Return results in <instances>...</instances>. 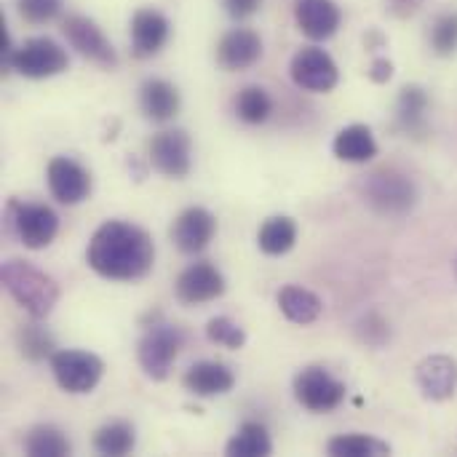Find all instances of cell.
I'll return each mask as SVG.
<instances>
[{
  "label": "cell",
  "instance_id": "33",
  "mask_svg": "<svg viewBox=\"0 0 457 457\" xmlns=\"http://www.w3.org/2000/svg\"><path fill=\"white\" fill-rule=\"evenodd\" d=\"M16 8H19L24 21L46 24L62 11V0H16Z\"/></svg>",
  "mask_w": 457,
  "mask_h": 457
},
{
  "label": "cell",
  "instance_id": "3",
  "mask_svg": "<svg viewBox=\"0 0 457 457\" xmlns=\"http://www.w3.org/2000/svg\"><path fill=\"white\" fill-rule=\"evenodd\" d=\"M364 201L383 217H404L418 201L415 182L396 169H378L364 182Z\"/></svg>",
  "mask_w": 457,
  "mask_h": 457
},
{
  "label": "cell",
  "instance_id": "10",
  "mask_svg": "<svg viewBox=\"0 0 457 457\" xmlns=\"http://www.w3.org/2000/svg\"><path fill=\"white\" fill-rule=\"evenodd\" d=\"M289 72H292V80H295L300 88L313 91V94H327V91H332V88L337 86V80H340V72H337L335 59H332L324 48H316V46L300 48V51L292 56Z\"/></svg>",
  "mask_w": 457,
  "mask_h": 457
},
{
  "label": "cell",
  "instance_id": "24",
  "mask_svg": "<svg viewBox=\"0 0 457 457\" xmlns=\"http://www.w3.org/2000/svg\"><path fill=\"white\" fill-rule=\"evenodd\" d=\"M225 453L230 457H265L273 453V442L268 436V428L262 423H244L238 434L228 442Z\"/></svg>",
  "mask_w": 457,
  "mask_h": 457
},
{
  "label": "cell",
  "instance_id": "8",
  "mask_svg": "<svg viewBox=\"0 0 457 457\" xmlns=\"http://www.w3.org/2000/svg\"><path fill=\"white\" fill-rule=\"evenodd\" d=\"M295 399L308 412H332L345 402V386L324 367H308L295 378Z\"/></svg>",
  "mask_w": 457,
  "mask_h": 457
},
{
  "label": "cell",
  "instance_id": "30",
  "mask_svg": "<svg viewBox=\"0 0 457 457\" xmlns=\"http://www.w3.org/2000/svg\"><path fill=\"white\" fill-rule=\"evenodd\" d=\"M16 345H19V353L27 361H43V359H51L54 356V337L40 324L21 327L16 332Z\"/></svg>",
  "mask_w": 457,
  "mask_h": 457
},
{
  "label": "cell",
  "instance_id": "5",
  "mask_svg": "<svg viewBox=\"0 0 457 457\" xmlns=\"http://www.w3.org/2000/svg\"><path fill=\"white\" fill-rule=\"evenodd\" d=\"M51 372L62 391L91 394L104 375V364L99 356L86 351H56L51 356Z\"/></svg>",
  "mask_w": 457,
  "mask_h": 457
},
{
  "label": "cell",
  "instance_id": "18",
  "mask_svg": "<svg viewBox=\"0 0 457 457\" xmlns=\"http://www.w3.org/2000/svg\"><path fill=\"white\" fill-rule=\"evenodd\" d=\"M295 21L311 40H327L340 27V8L332 0H297Z\"/></svg>",
  "mask_w": 457,
  "mask_h": 457
},
{
  "label": "cell",
  "instance_id": "6",
  "mask_svg": "<svg viewBox=\"0 0 457 457\" xmlns=\"http://www.w3.org/2000/svg\"><path fill=\"white\" fill-rule=\"evenodd\" d=\"M8 222L27 249H46L59 233V217L46 204H8Z\"/></svg>",
  "mask_w": 457,
  "mask_h": 457
},
{
  "label": "cell",
  "instance_id": "2",
  "mask_svg": "<svg viewBox=\"0 0 457 457\" xmlns=\"http://www.w3.org/2000/svg\"><path fill=\"white\" fill-rule=\"evenodd\" d=\"M0 281L5 292L16 300V305L24 308L35 321L46 319L59 303L56 281L24 260H8L0 268Z\"/></svg>",
  "mask_w": 457,
  "mask_h": 457
},
{
  "label": "cell",
  "instance_id": "4",
  "mask_svg": "<svg viewBox=\"0 0 457 457\" xmlns=\"http://www.w3.org/2000/svg\"><path fill=\"white\" fill-rule=\"evenodd\" d=\"M5 64L24 78L43 80V78H54V75L64 72L70 59H67V51L56 40L29 37L27 43L13 48V54L5 59Z\"/></svg>",
  "mask_w": 457,
  "mask_h": 457
},
{
  "label": "cell",
  "instance_id": "29",
  "mask_svg": "<svg viewBox=\"0 0 457 457\" xmlns=\"http://www.w3.org/2000/svg\"><path fill=\"white\" fill-rule=\"evenodd\" d=\"M236 112L244 123H252V126H260L270 118L273 112V102L268 96L265 88L260 86H246L238 96H236Z\"/></svg>",
  "mask_w": 457,
  "mask_h": 457
},
{
  "label": "cell",
  "instance_id": "12",
  "mask_svg": "<svg viewBox=\"0 0 457 457\" xmlns=\"http://www.w3.org/2000/svg\"><path fill=\"white\" fill-rule=\"evenodd\" d=\"M46 179H48L51 195L64 206H75V204L86 201L91 193V174L78 161L64 158V155H59L48 163Z\"/></svg>",
  "mask_w": 457,
  "mask_h": 457
},
{
  "label": "cell",
  "instance_id": "17",
  "mask_svg": "<svg viewBox=\"0 0 457 457\" xmlns=\"http://www.w3.org/2000/svg\"><path fill=\"white\" fill-rule=\"evenodd\" d=\"M262 56V40L254 29L236 27L222 35L217 46V62L225 70H246Z\"/></svg>",
  "mask_w": 457,
  "mask_h": 457
},
{
  "label": "cell",
  "instance_id": "31",
  "mask_svg": "<svg viewBox=\"0 0 457 457\" xmlns=\"http://www.w3.org/2000/svg\"><path fill=\"white\" fill-rule=\"evenodd\" d=\"M206 337L214 343V345H222V348H230V351H238L246 345V332L244 327H238L233 319L228 316H217L206 324Z\"/></svg>",
  "mask_w": 457,
  "mask_h": 457
},
{
  "label": "cell",
  "instance_id": "25",
  "mask_svg": "<svg viewBox=\"0 0 457 457\" xmlns=\"http://www.w3.org/2000/svg\"><path fill=\"white\" fill-rule=\"evenodd\" d=\"M426 112H428V94L420 86H407L399 94L396 102V118L404 131H423L426 129Z\"/></svg>",
  "mask_w": 457,
  "mask_h": 457
},
{
  "label": "cell",
  "instance_id": "21",
  "mask_svg": "<svg viewBox=\"0 0 457 457\" xmlns=\"http://www.w3.org/2000/svg\"><path fill=\"white\" fill-rule=\"evenodd\" d=\"M332 150L345 163H367L378 155V142L367 126L353 123V126H345L343 131H337Z\"/></svg>",
  "mask_w": 457,
  "mask_h": 457
},
{
  "label": "cell",
  "instance_id": "36",
  "mask_svg": "<svg viewBox=\"0 0 457 457\" xmlns=\"http://www.w3.org/2000/svg\"><path fill=\"white\" fill-rule=\"evenodd\" d=\"M391 75H394V64H391L388 59H375V62H372V67H370V78H372L375 83H388V80H391Z\"/></svg>",
  "mask_w": 457,
  "mask_h": 457
},
{
  "label": "cell",
  "instance_id": "37",
  "mask_svg": "<svg viewBox=\"0 0 457 457\" xmlns=\"http://www.w3.org/2000/svg\"><path fill=\"white\" fill-rule=\"evenodd\" d=\"M455 270H457V268H455Z\"/></svg>",
  "mask_w": 457,
  "mask_h": 457
},
{
  "label": "cell",
  "instance_id": "34",
  "mask_svg": "<svg viewBox=\"0 0 457 457\" xmlns=\"http://www.w3.org/2000/svg\"><path fill=\"white\" fill-rule=\"evenodd\" d=\"M225 8L233 19H246L260 8V0H225Z\"/></svg>",
  "mask_w": 457,
  "mask_h": 457
},
{
  "label": "cell",
  "instance_id": "35",
  "mask_svg": "<svg viewBox=\"0 0 457 457\" xmlns=\"http://www.w3.org/2000/svg\"><path fill=\"white\" fill-rule=\"evenodd\" d=\"M423 3H426V0H388V8H391L394 16L407 19V16H412Z\"/></svg>",
  "mask_w": 457,
  "mask_h": 457
},
{
  "label": "cell",
  "instance_id": "19",
  "mask_svg": "<svg viewBox=\"0 0 457 457\" xmlns=\"http://www.w3.org/2000/svg\"><path fill=\"white\" fill-rule=\"evenodd\" d=\"M182 386H185L190 394L209 399V396H222V394L233 391L236 375H233L225 364H220V361H198V364H193V367L185 372Z\"/></svg>",
  "mask_w": 457,
  "mask_h": 457
},
{
  "label": "cell",
  "instance_id": "20",
  "mask_svg": "<svg viewBox=\"0 0 457 457\" xmlns=\"http://www.w3.org/2000/svg\"><path fill=\"white\" fill-rule=\"evenodd\" d=\"M139 107L147 120L166 123L179 112V91L163 78H150L139 88Z\"/></svg>",
  "mask_w": 457,
  "mask_h": 457
},
{
  "label": "cell",
  "instance_id": "22",
  "mask_svg": "<svg viewBox=\"0 0 457 457\" xmlns=\"http://www.w3.org/2000/svg\"><path fill=\"white\" fill-rule=\"evenodd\" d=\"M278 308L292 324H300V327L313 324L324 311L319 295H313L311 289H303V287H284L278 292Z\"/></svg>",
  "mask_w": 457,
  "mask_h": 457
},
{
  "label": "cell",
  "instance_id": "14",
  "mask_svg": "<svg viewBox=\"0 0 457 457\" xmlns=\"http://www.w3.org/2000/svg\"><path fill=\"white\" fill-rule=\"evenodd\" d=\"M217 233V220L209 209L204 206H190L185 209L174 225H171V241L177 244L179 252L185 254H198L204 252Z\"/></svg>",
  "mask_w": 457,
  "mask_h": 457
},
{
  "label": "cell",
  "instance_id": "11",
  "mask_svg": "<svg viewBox=\"0 0 457 457\" xmlns=\"http://www.w3.org/2000/svg\"><path fill=\"white\" fill-rule=\"evenodd\" d=\"M150 163L155 171H161L163 177H171V179H182L190 174V166H193V145H190V137L179 129L174 131H161L150 139Z\"/></svg>",
  "mask_w": 457,
  "mask_h": 457
},
{
  "label": "cell",
  "instance_id": "13",
  "mask_svg": "<svg viewBox=\"0 0 457 457\" xmlns=\"http://www.w3.org/2000/svg\"><path fill=\"white\" fill-rule=\"evenodd\" d=\"M174 295L185 305H204L225 295V276L209 265V262H195L185 268L174 284Z\"/></svg>",
  "mask_w": 457,
  "mask_h": 457
},
{
  "label": "cell",
  "instance_id": "23",
  "mask_svg": "<svg viewBox=\"0 0 457 457\" xmlns=\"http://www.w3.org/2000/svg\"><path fill=\"white\" fill-rule=\"evenodd\" d=\"M297 241V225L289 217H270L262 222L260 233H257V244L265 254L270 257H281L287 254Z\"/></svg>",
  "mask_w": 457,
  "mask_h": 457
},
{
  "label": "cell",
  "instance_id": "7",
  "mask_svg": "<svg viewBox=\"0 0 457 457\" xmlns=\"http://www.w3.org/2000/svg\"><path fill=\"white\" fill-rule=\"evenodd\" d=\"M182 343L185 340L177 327L155 324L153 329H147V335L139 340V348H137V359H139V367L145 370V375L150 380H166L174 359L179 356Z\"/></svg>",
  "mask_w": 457,
  "mask_h": 457
},
{
  "label": "cell",
  "instance_id": "32",
  "mask_svg": "<svg viewBox=\"0 0 457 457\" xmlns=\"http://www.w3.org/2000/svg\"><path fill=\"white\" fill-rule=\"evenodd\" d=\"M431 46L439 56H450L457 51V11L442 13L431 27Z\"/></svg>",
  "mask_w": 457,
  "mask_h": 457
},
{
  "label": "cell",
  "instance_id": "15",
  "mask_svg": "<svg viewBox=\"0 0 457 457\" xmlns=\"http://www.w3.org/2000/svg\"><path fill=\"white\" fill-rule=\"evenodd\" d=\"M415 380L426 399L447 402L457 391V361L450 356H428L418 364Z\"/></svg>",
  "mask_w": 457,
  "mask_h": 457
},
{
  "label": "cell",
  "instance_id": "9",
  "mask_svg": "<svg viewBox=\"0 0 457 457\" xmlns=\"http://www.w3.org/2000/svg\"><path fill=\"white\" fill-rule=\"evenodd\" d=\"M62 32L67 37V43L88 62H94L96 67H104V70H112L118 64V54L112 48V43L104 37V32L88 19V16H80V13H72L64 19L62 24Z\"/></svg>",
  "mask_w": 457,
  "mask_h": 457
},
{
  "label": "cell",
  "instance_id": "26",
  "mask_svg": "<svg viewBox=\"0 0 457 457\" xmlns=\"http://www.w3.org/2000/svg\"><path fill=\"white\" fill-rule=\"evenodd\" d=\"M24 453L29 457H67L72 453L67 436L54 426H35L24 436Z\"/></svg>",
  "mask_w": 457,
  "mask_h": 457
},
{
  "label": "cell",
  "instance_id": "28",
  "mask_svg": "<svg viewBox=\"0 0 457 457\" xmlns=\"http://www.w3.org/2000/svg\"><path fill=\"white\" fill-rule=\"evenodd\" d=\"M327 453L332 457H380L391 455V447L364 434H343L327 445Z\"/></svg>",
  "mask_w": 457,
  "mask_h": 457
},
{
  "label": "cell",
  "instance_id": "27",
  "mask_svg": "<svg viewBox=\"0 0 457 457\" xmlns=\"http://www.w3.org/2000/svg\"><path fill=\"white\" fill-rule=\"evenodd\" d=\"M137 445V436H134V428L123 420H115V423H107L102 426L96 434H94V450L99 455L107 457H123L129 455Z\"/></svg>",
  "mask_w": 457,
  "mask_h": 457
},
{
  "label": "cell",
  "instance_id": "1",
  "mask_svg": "<svg viewBox=\"0 0 457 457\" xmlns=\"http://www.w3.org/2000/svg\"><path fill=\"white\" fill-rule=\"evenodd\" d=\"M86 260L94 273L110 281H137L153 270L155 246L147 230L131 222L110 220L88 241Z\"/></svg>",
  "mask_w": 457,
  "mask_h": 457
},
{
  "label": "cell",
  "instance_id": "16",
  "mask_svg": "<svg viewBox=\"0 0 457 457\" xmlns=\"http://www.w3.org/2000/svg\"><path fill=\"white\" fill-rule=\"evenodd\" d=\"M169 40V19L161 11L142 8L131 19V54L137 59L155 56Z\"/></svg>",
  "mask_w": 457,
  "mask_h": 457
}]
</instances>
